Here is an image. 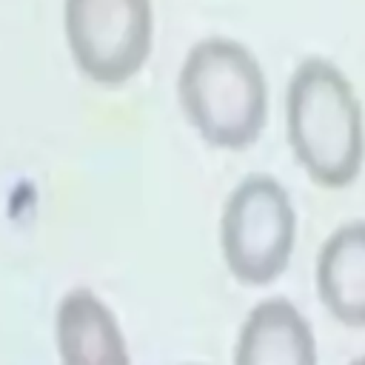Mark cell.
Segmentation results:
<instances>
[{
	"instance_id": "cell-2",
	"label": "cell",
	"mask_w": 365,
	"mask_h": 365,
	"mask_svg": "<svg viewBox=\"0 0 365 365\" xmlns=\"http://www.w3.org/2000/svg\"><path fill=\"white\" fill-rule=\"evenodd\" d=\"M185 120L220 148L251 145L268 114V80L254 51L225 34L197 40L177 77Z\"/></svg>"
},
{
	"instance_id": "cell-7",
	"label": "cell",
	"mask_w": 365,
	"mask_h": 365,
	"mask_svg": "<svg viewBox=\"0 0 365 365\" xmlns=\"http://www.w3.org/2000/svg\"><path fill=\"white\" fill-rule=\"evenodd\" d=\"M317 291L334 319L365 328V217L339 222L319 245Z\"/></svg>"
},
{
	"instance_id": "cell-6",
	"label": "cell",
	"mask_w": 365,
	"mask_h": 365,
	"mask_svg": "<svg viewBox=\"0 0 365 365\" xmlns=\"http://www.w3.org/2000/svg\"><path fill=\"white\" fill-rule=\"evenodd\" d=\"M234 365H317L311 322L285 297L259 299L237 334Z\"/></svg>"
},
{
	"instance_id": "cell-3",
	"label": "cell",
	"mask_w": 365,
	"mask_h": 365,
	"mask_svg": "<svg viewBox=\"0 0 365 365\" xmlns=\"http://www.w3.org/2000/svg\"><path fill=\"white\" fill-rule=\"evenodd\" d=\"M297 214L285 185L265 171L245 174L225 197L220 245L231 274L248 285L277 279L294 248Z\"/></svg>"
},
{
	"instance_id": "cell-5",
	"label": "cell",
	"mask_w": 365,
	"mask_h": 365,
	"mask_svg": "<svg viewBox=\"0 0 365 365\" xmlns=\"http://www.w3.org/2000/svg\"><path fill=\"white\" fill-rule=\"evenodd\" d=\"M54 336L63 365H131L114 311L88 285H74L60 297Z\"/></svg>"
},
{
	"instance_id": "cell-1",
	"label": "cell",
	"mask_w": 365,
	"mask_h": 365,
	"mask_svg": "<svg viewBox=\"0 0 365 365\" xmlns=\"http://www.w3.org/2000/svg\"><path fill=\"white\" fill-rule=\"evenodd\" d=\"M288 143L308 171L325 188L348 185L365 160L362 103L345 71L319 54L299 60L285 91Z\"/></svg>"
},
{
	"instance_id": "cell-4",
	"label": "cell",
	"mask_w": 365,
	"mask_h": 365,
	"mask_svg": "<svg viewBox=\"0 0 365 365\" xmlns=\"http://www.w3.org/2000/svg\"><path fill=\"white\" fill-rule=\"evenodd\" d=\"M63 20L71 57L94 83L131 80L151 51V0H66Z\"/></svg>"
},
{
	"instance_id": "cell-8",
	"label": "cell",
	"mask_w": 365,
	"mask_h": 365,
	"mask_svg": "<svg viewBox=\"0 0 365 365\" xmlns=\"http://www.w3.org/2000/svg\"><path fill=\"white\" fill-rule=\"evenodd\" d=\"M348 365H365V354H359V356H354Z\"/></svg>"
}]
</instances>
